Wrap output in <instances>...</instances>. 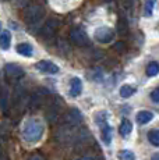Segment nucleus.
Segmentation results:
<instances>
[{
  "label": "nucleus",
  "mask_w": 159,
  "mask_h": 160,
  "mask_svg": "<svg viewBox=\"0 0 159 160\" xmlns=\"http://www.w3.org/2000/svg\"><path fill=\"white\" fill-rule=\"evenodd\" d=\"M45 127L42 124L41 120L38 118H29L24 122L23 130H21V135H23L24 141L28 143H36L42 139L44 137Z\"/></svg>",
  "instance_id": "obj_1"
},
{
  "label": "nucleus",
  "mask_w": 159,
  "mask_h": 160,
  "mask_svg": "<svg viewBox=\"0 0 159 160\" xmlns=\"http://www.w3.org/2000/svg\"><path fill=\"white\" fill-rule=\"evenodd\" d=\"M42 17H44V8L39 4H29L24 10V20L28 27L39 25Z\"/></svg>",
  "instance_id": "obj_2"
},
{
  "label": "nucleus",
  "mask_w": 159,
  "mask_h": 160,
  "mask_svg": "<svg viewBox=\"0 0 159 160\" xmlns=\"http://www.w3.org/2000/svg\"><path fill=\"white\" fill-rule=\"evenodd\" d=\"M70 41L73 45L78 46V48H85V46L90 45V36L82 28L74 27L70 31Z\"/></svg>",
  "instance_id": "obj_3"
},
{
  "label": "nucleus",
  "mask_w": 159,
  "mask_h": 160,
  "mask_svg": "<svg viewBox=\"0 0 159 160\" xmlns=\"http://www.w3.org/2000/svg\"><path fill=\"white\" fill-rule=\"evenodd\" d=\"M94 38L96 39L99 43H110L115 38V31L109 27H99L94 32Z\"/></svg>",
  "instance_id": "obj_4"
},
{
  "label": "nucleus",
  "mask_w": 159,
  "mask_h": 160,
  "mask_svg": "<svg viewBox=\"0 0 159 160\" xmlns=\"http://www.w3.org/2000/svg\"><path fill=\"white\" fill-rule=\"evenodd\" d=\"M82 121V116L77 109H71L63 116V125L67 127H78Z\"/></svg>",
  "instance_id": "obj_5"
},
{
  "label": "nucleus",
  "mask_w": 159,
  "mask_h": 160,
  "mask_svg": "<svg viewBox=\"0 0 159 160\" xmlns=\"http://www.w3.org/2000/svg\"><path fill=\"white\" fill-rule=\"evenodd\" d=\"M57 28H59V21L56 20V18H50V20H48L46 22L42 25L41 28V33L42 36H44L45 39H52L54 35H56L57 32Z\"/></svg>",
  "instance_id": "obj_6"
},
{
  "label": "nucleus",
  "mask_w": 159,
  "mask_h": 160,
  "mask_svg": "<svg viewBox=\"0 0 159 160\" xmlns=\"http://www.w3.org/2000/svg\"><path fill=\"white\" fill-rule=\"evenodd\" d=\"M4 72H6V77H7V79H10V81H18V79H21L24 77V71L23 67L17 66V64H6L4 66Z\"/></svg>",
  "instance_id": "obj_7"
},
{
  "label": "nucleus",
  "mask_w": 159,
  "mask_h": 160,
  "mask_svg": "<svg viewBox=\"0 0 159 160\" xmlns=\"http://www.w3.org/2000/svg\"><path fill=\"white\" fill-rule=\"evenodd\" d=\"M35 67H36V70H38V71H41L44 74H52V75H53V74L59 72V67H57L54 63L49 61V60L38 61V63L35 64Z\"/></svg>",
  "instance_id": "obj_8"
},
{
  "label": "nucleus",
  "mask_w": 159,
  "mask_h": 160,
  "mask_svg": "<svg viewBox=\"0 0 159 160\" xmlns=\"http://www.w3.org/2000/svg\"><path fill=\"white\" fill-rule=\"evenodd\" d=\"M46 95H48V92L45 91V89H38L36 92H33L31 99H29V107H31V109H38V107H41L42 103L46 99Z\"/></svg>",
  "instance_id": "obj_9"
},
{
  "label": "nucleus",
  "mask_w": 159,
  "mask_h": 160,
  "mask_svg": "<svg viewBox=\"0 0 159 160\" xmlns=\"http://www.w3.org/2000/svg\"><path fill=\"white\" fill-rule=\"evenodd\" d=\"M60 109H62V103H60L59 99H56V102L52 103L50 106H49V110L46 112V117L49 121H52V122L56 121L57 117L60 114Z\"/></svg>",
  "instance_id": "obj_10"
},
{
  "label": "nucleus",
  "mask_w": 159,
  "mask_h": 160,
  "mask_svg": "<svg viewBox=\"0 0 159 160\" xmlns=\"http://www.w3.org/2000/svg\"><path fill=\"white\" fill-rule=\"evenodd\" d=\"M82 92V82L80 78H71L70 81V87H69V95L71 98H77L81 95Z\"/></svg>",
  "instance_id": "obj_11"
},
{
  "label": "nucleus",
  "mask_w": 159,
  "mask_h": 160,
  "mask_svg": "<svg viewBox=\"0 0 159 160\" xmlns=\"http://www.w3.org/2000/svg\"><path fill=\"white\" fill-rule=\"evenodd\" d=\"M112 138H113V132H112V127L110 125H105V127L100 128V139L105 145H110L112 143Z\"/></svg>",
  "instance_id": "obj_12"
},
{
  "label": "nucleus",
  "mask_w": 159,
  "mask_h": 160,
  "mask_svg": "<svg viewBox=\"0 0 159 160\" xmlns=\"http://www.w3.org/2000/svg\"><path fill=\"white\" fill-rule=\"evenodd\" d=\"M152 118H154V114H152L151 112H146V110H142V112H138L136 116V121L138 122V124H148L149 121H152Z\"/></svg>",
  "instance_id": "obj_13"
},
{
  "label": "nucleus",
  "mask_w": 159,
  "mask_h": 160,
  "mask_svg": "<svg viewBox=\"0 0 159 160\" xmlns=\"http://www.w3.org/2000/svg\"><path fill=\"white\" fill-rule=\"evenodd\" d=\"M131 131H133V124H131L130 120L124 118L123 121H121L120 127H119V132H120V135L123 138H128L131 134Z\"/></svg>",
  "instance_id": "obj_14"
},
{
  "label": "nucleus",
  "mask_w": 159,
  "mask_h": 160,
  "mask_svg": "<svg viewBox=\"0 0 159 160\" xmlns=\"http://www.w3.org/2000/svg\"><path fill=\"white\" fill-rule=\"evenodd\" d=\"M16 50H17L18 54H21V56H24V57H31L33 54V49H32V46L29 43H20V45H17Z\"/></svg>",
  "instance_id": "obj_15"
},
{
  "label": "nucleus",
  "mask_w": 159,
  "mask_h": 160,
  "mask_svg": "<svg viewBox=\"0 0 159 160\" xmlns=\"http://www.w3.org/2000/svg\"><path fill=\"white\" fill-rule=\"evenodd\" d=\"M10 45H11V35L8 31H4V32L0 33V48L3 50H8Z\"/></svg>",
  "instance_id": "obj_16"
},
{
  "label": "nucleus",
  "mask_w": 159,
  "mask_h": 160,
  "mask_svg": "<svg viewBox=\"0 0 159 160\" xmlns=\"http://www.w3.org/2000/svg\"><path fill=\"white\" fill-rule=\"evenodd\" d=\"M108 118H109V114L106 112H99L95 116V121H96V124L99 125L100 128L105 127V125H108Z\"/></svg>",
  "instance_id": "obj_17"
},
{
  "label": "nucleus",
  "mask_w": 159,
  "mask_h": 160,
  "mask_svg": "<svg viewBox=\"0 0 159 160\" xmlns=\"http://www.w3.org/2000/svg\"><path fill=\"white\" fill-rule=\"evenodd\" d=\"M146 138H148L151 145L159 148V130H151L146 135Z\"/></svg>",
  "instance_id": "obj_18"
},
{
  "label": "nucleus",
  "mask_w": 159,
  "mask_h": 160,
  "mask_svg": "<svg viewBox=\"0 0 159 160\" xmlns=\"http://www.w3.org/2000/svg\"><path fill=\"white\" fill-rule=\"evenodd\" d=\"M159 74V64L156 61H151V63L146 66V75L148 77H155Z\"/></svg>",
  "instance_id": "obj_19"
},
{
  "label": "nucleus",
  "mask_w": 159,
  "mask_h": 160,
  "mask_svg": "<svg viewBox=\"0 0 159 160\" xmlns=\"http://www.w3.org/2000/svg\"><path fill=\"white\" fill-rule=\"evenodd\" d=\"M136 93V88L131 87V85H123L120 88V96L121 98H130Z\"/></svg>",
  "instance_id": "obj_20"
},
{
  "label": "nucleus",
  "mask_w": 159,
  "mask_h": 160,
  "mask_svg": "<svg viewBox=\"0 0 159 160\" xmlns=\"http://www.w3.org/2000/svg\"><path fill=\"white\" fill-rule=\"evenodd\" d=\"M0 107H2L3 112H7V107H8V92L6 91H2L0 93Z\"/></svg>",
  "instance_id": "obj_21"
},
{
  "label": "nucleus",
  "mask_w": 159,
  "mask_h": 160,
  "mask_svg": "<svg viewBox=\"0 0 159 160\" xmlns=\"http://www.w3.org/2000/svg\"><path fill=\"white\" fill-rule=\"evenodd\" d=\"M119 159L120 160H136V155H134L131 150L123 149L119 152Z\"/></svg>",
  "instance_id": "obj_22"
},
{
  "label": "nucleus",
  "mask_w": 159,
  "mask_h": 160,
  "mask_svg": "<svg viewBox=\"0 0 159 160\" xmlns=\"http://www.w3.org/2000/svg\"><path fill=\"white\" fill-rule=\"evenodd\" d=\"M127 22L124 20H119L117 21V32H119V35H126L127 33Z\"/></svg>",
  "instance_id": "obj_23"
},
{
  "label": "nucleus",
  "mask_w": 159,
  "mask_h": 160,
  "mask_svg": "<svg viewBox=\"0 0 159 160\" xmlns=\"http://www.w3.org/2000/svg\"><path fill=\"white\" fill-rule=\"evenodd\" d=\"M155 2H156V0H145V14L146 15H151L152 14Z\"/></svg>",
  "instance_id": "obj_24"
},
{
  "label": "nucleus",
  "mask_w": 159,
  "mask_h": 160,
  "mask_svg": "<svg viewBox=\"0 0 159 160\" xmlns=\"http://www.w3.org/2000/svg\"><path fill=\"white\" fill-rule=\"evenodd\" d=\"M151 99L154 103H159V88L154 89V91L151 92Z\"/></svg>",
  "instance_id": "obj_25"
},
{
  "label": "nucleus",
  "mask_w": 159,
  "mask_h": 160,
  "mask_svg": "<svg viewBox=\"0 0 159 160\" xmlns=\"http://www.w3.org/2000/svg\"><path fill=\"white\" fill-rule=\"evenodd\" d=\"M78 160H98V159H96V156H94V155H84Z\"/></svg>",
  "instance_id": "obj_26"
},
{
  "label": "nucleus",
  "mask_w": 159,
  "mask_h": 160,
  "mask_svg": "<svg viewBox=\"0 0 159 160\" xmlns=\"http://www.w3.org/2000/svg\"><path fill=\"white\" fill-rule=\"evenodd\" d=\"M151 160H159V153H155V155L151 158Z\"/></svg>",
  "instance_id": "obj_27"
},
{
  "label": "nucleus",
  "mask_w": 159,
  "mask_h": 160,
  "mask_svg": "<svg viewBox=\"0 0 159 160\" xmlns=\"http://www.w3.org/2000/svg\"><path fill=\"white\" fill-rule=\"evenodd\" d=\"M0 31H2V22H0Z\"/></svg>",
  "instance_id": "obj_28"
},
{
  "label": "nucleus",
  "mask_w": 159,
  "mask_h": 160,
  "mask_svg": "<svg viewBox=\"0 0 159 160\" xmlns=\"http://www.w3.org/2000/svg\"><path fill=\"white\" fill-rule=\"evenodd\" d=\"M158 31H159V25H158Z\"/></svg>",
  "instance_id": "obj_29"
}]
</instances>
